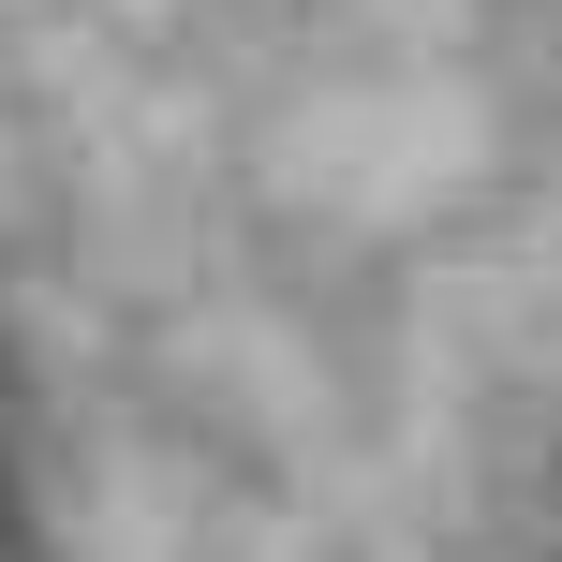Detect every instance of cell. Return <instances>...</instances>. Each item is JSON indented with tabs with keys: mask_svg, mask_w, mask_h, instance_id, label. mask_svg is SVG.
Wrapping results in <instances>:
<instances>
[{
	"mask_svg": "<svg viewBox=\"0 0 562 562\" xmlns=\"http://www.w3.org/2000/svg\"><path fill=\"white\" fill-rule=\"evenodd\" d=\"M0 562H59L45 518V400H30V340L0 326Z\"/></svg>",
	"mask_w": 562,
	"mask_h": 562,
	"instance_id": "obj_1",
	"label": "cell"
}]
</instances>
